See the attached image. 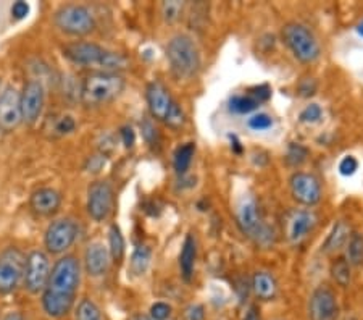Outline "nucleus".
<instances>
[{"label": "nucleus", "instance_id": "obj_39", "mask_svg": "<svg viewBox=\"0 0 363 320\" xmlns=\"http://www.w3.org/2000/svg\"><path fill=\"white\" fill-rule=\"evenodd\" d=\"M140 128H143V135L145 138V141L154 144L157 141V138H159V135H157V130L154 123L149 118H145L143 123H140Z\"/></svg>", "mask_w": 363, "mask_h": 320}, {"label": "nucleus", "instance_id": "obj_35", "mask_svg": "<svg viewBox=\"0 0 363 320\" xmlns=\"http://www.w3.org/2000/svg\"><path fill=\"white\" fill-rule=\"evenodd\" d=\"M321 115H323V110H321L318 104H310L301 112V121L302 123H317Z\"/></svg>", "mask_w": 363, "mask_h": 320}, {"label": "nucleus", "instance_id": "obj_29", "mask_svg": "<svg viewBox=\"0 0 363 320\" xmlns=\"http://www.w3.org/2000/svg\"><path fill=\"white\" fill-rule=\"evenodd\" d=\"M259 106L260 104L250 96H234L230 101V109L236 114H250Z\"/></svg>", "mask_w": 363, "mask_h": 320}, {"label": "nucleus", "instance_id": "obj_3", "mask_svg": "<svg viewBox=\"0 0 363 320\" xmlns=\"http://www.w3.org/2000/svg\"><path fill=\"white\" fill-rule=\"evenodd\" d=\"M167 58L172 72L178 79H191L201 67V55L194 40L186 34H179L167 45Z\"/></svg>", "mask_w": 363, "mask_h": 320}, {"label": "nucleus", "instance_id": "obj_8", "mask_svg": "<svg viewBox=\"0 0 363 320\" xmlns=\"http://www.w3.org/2000/svg\"><path fill=\"white\" fill-rule=\"evenodd\" d=\"M318 225V215L312 209H292L284 217V235L291 244H298Z\"/></svg>", "mask_w": 363, "mask_h": 320}, {"label": "nucleus", "instance_id": "obj_31", "mask_svg": "<svg viewBox=\"0 0 363 320\" xmlns=\"http://www.w3.org/2000/svg\"><path fill=\"white\" fill-rule=\"evenodd\" d=\"M184 123H186V114L177 102H173V106L169 109V112L165 118V125L172 128V130H179Z\"/></svg>", "mask_w": 363, "mask_h": 320}, {"label": "nucleus", "instance_id": "obj_45", "mask_svg": "<svg viewBox=\"0 0 363 320\" xmlns=\"http://www.w3.org/2000/svg\"><path fill=\"white\" fill-rule=\"evenodd\" d=\"M4 320H23V317L20 316V314H16V312H11V314H9V316L5 317Z\"/></svg>", "mask_w": 363, "mask_h": 320}, {"label": "nucleus", "instance_id": "obj_13", "mask_svg": "<svg viewBox=\"0 0 363 320\" xmlns=\"http://www.w3.org/2000/svg\"><path fill=\"white\" fill-rule=\"evenodd\" d=\"M310 320H337L339 304L335 291L328 287H318L313 289L308 299Z\"/></svg>", "mask_w": 363, "mask_h": 320}, {"label": "nucleus", "instance_id": "obj_32", "mask_svg": "<svg viewBox=\"0 0 363 320\" xmlns=\"http://www.w3.org/2000/svg\"><path fill=\"white\" fill-rule=\"evenodd\" d=\"M307 155H308V150L303 148L301 144H291L289 145V150H288V155H286V160H288V164L292 167H298L302 165L303 162L307 160Z\"/></svg>", "mask_w": 363, "mask_h": 320}, {"label": "nucleus", "instance_id": "obj_4", "mask_svg": "<svg viewBox=\"0 0 363 320\" xmlns=\"http://www.w3.org/2000/svg\"><path fill=\"white\" fill-rule=\"evenodd\" d=\"M236 220L238 226L241 228L244 235H247L252 240L260 243L262 246H267L273 241V231L263 224L259 206L254 197L244 196L238 204L236 209Z\"/></svg>", "mask_w": 363, "mask_h": 320}, {"label": "nucleus", "instance_id": "obj_34", "mask_svg": "<svg viewBox=\"0 0 363 320\" xmlns=\"http://www.w3.org/2000/svg\"><path fill=\"white\" fill-rule=\"evenodd\" d=\"M247 126L254 131H263L273 126V118L267 114H255L247 120Z\"/></svg>", "mask_w": 363, "mask_h": 320}, {"label": "nucleus", "instance_id": "obj_20", "mask_svg": "<svg viewBox=\"0 0 363 320\" xmlns=\"http://www.w3.org/2000/svg\"><path fill=\"white\" fill-rule=\"evenodd\" d=\"M350 235H352V230H350L349 224L345 222V220H339V222H336L335 226H333V230L326 238V241L323 244V253L328 255L339 253L342 248H345Z\"/></svg>", "mask_w": 363, "mask_h": 320}, {"label": "nucleus", "instance_id": "obj_22", "mask_svg": "<svg viewBox=\"0 0 363 320\" xmlns=\"http://www.w3.org/2000/svg\"><path fill=\"white\" fill-rule=\"evenodd\" d=\"M196 258H197V244L192 235H187L183 243V249L179 254V269L181 275L186 282L192 280L194 275V267H196Z\"/></svg>", "mask_w": 363, "mask_h": 320}, {"label": "nucleus", "instance_id": "obj_1", "mask_svg": "<svg viewBox=\"0 0 363 320\" xmlns=\"http://www.w3.org/2000/svg\"><path fill=\"white\" fill-rule=\"evenodd\" d=\"M79 280L81 267L73 255L57 260L43 294V307L47 316L60 319L72 311Z\"/></svg>", "mask_w": 363, "mask_h": 320}, {"label": "nucleus", "instance_id": "obj_11", "mask_svg": "<svg viewBox=\"0 0 363 320\" xmlns=\"http://www.w3.org/2000/svg\"><path fill=\"white\" fill-rule=\"evenodd\" d=\"M291 194L294 199L306 207L317 206L321 201V184L312 173L297 172L289 180Z\"/></svg>", "mask_w": 363, "mask_h": 320}, {"label": "nucleus", "instance_id": "obj_5", "mask_svg": "<svg viewBox=\"0 0 363 320\" xmlns=\"http://www.w3.org/2000/svg\"><path fill=\"white\" fill-rule=\"evenodd\" d=\"M283 40L298 62L312 63L320 57V44L313 33L301 23H288L283 28Z\"/></svg>", "mask_w": 363, "mask_h": 320}, {"label": "nucleus", "instance_id": "obj_16", "mask_svg": "<svg viewBox=\"0 0 363 320\" xmlns=\"http://www.w3.org/2000/svg\"><path fill=\"white\" fill-rule=\"evenodd\" d=\"M105 54H107V50L94 43H73L63 48V55H65L69 62L86 67H101Z\"/></svg>", "mask_w": 363, "mask_h": 320}, {"label": "nucleus", "instance_id": "obj_21", "mask_svg": "<svg viewBox=\"0 0 363 320\" xmlns=\"http://www.w3.org/2000/svg\"><path fill=\"white\" fill-rule=\"evenodd\" d=\"M254 294L262 301H272L278 294V283L270 272H257L252 278Z\"/></svg>", "mask_w": 363, "mask_h": 320}, {"label": "nucleus", "instance_id": "obj_17", "mask_svg": "<svg viewBox=\"0 0 363 320\" xmlns=\"http://www.w3.org/2000/svg\"><path fill=\"white\" fill-rule=\"evenodd\" d=\"M173 99L169 96V92L165 86L159 81H154L147 86V104L150 115L154 116L155 120L165 121L169 109L173 106Z\"/></svg>", "mask_w": 363, "mask_h": 320}, {"label": "nucleus", "instance_id": "obj_42", "mask_svg": "<svg viewBox=\"0 0 363 320\" xmlns=\"http://www.w3.org/2000/svg\"><path fill=\"white\" fill-rule=\"evenodd\" d=\"M28 11H29V5L26 2H16L13 4V7H11V15H13V18L16 20L25 18Z\"/></svg>", "mask_w": 363, "mask_h": 320}, {"label": "nucleus", "instance_id": "obj_25", "mask_svg": "<svg viewBox=\"0 0 363 320\" xmlns=\"http://www.w3.org/2000/svg\"><path fill=\"white\" fill-rule=\"evenodd\" d=\"M150 258H152L150 249L147 246H139L136 251L133 253L131 262H130V270L133 275H136V277L144 275V273L149 269Z\"/></svg>", "mask_w": 363, "mask_h": 320}, {"label": "nucleus", "instance_id": "obj_7", "mask_svg": "<svg viewBox=\"0 0 363 320\" xmlns=\"http://www.w3.org/2000/svg\"><path fill=\"white\" fill-rule=\"evenodd\" d=\"M26 258L20 249L7 248L0 253V294L15 291L21 277L25 275Z\"/></svg>", "mask_w": 363, "mask_h": 320}, {"label": "nucleus", "instance_id": "obj_44", "mask_svg": "<svg viewBox=\"0 0 363 320\" xmlns=\"http://www.w3.org/2000/svg\"><path fill=\"white\" fill-rule=\"evenodd\" d=\"M244 320H260V314H259V307L257 306H250L247 312H245Z\"/></svg>", "mask_w": 363, "mask_h": 320}, {"label": "nucleus", "instance_id": "obj_38", "mask_svg": "<svg viewBox=\"0 0 363 320\" xmlns=\"http://www.w3.org/2000/svg\"><path fill=\"white\" fill-rule=\"evenodd\" d=\"M74 128H76V123L72 116H62V118L57 121L55 131L58 135H67V133L74 131Z\"/></svg>", "mask_w": 363, "mask_h": 320}, {"label": "nucleus", "instance_id": "obj_43", "mask_svg": "<svg viewBox=\"0 0 363 320\" xmlns=\"http://www.w3.org/2000/svg\"><path fill=\"white\" fill-rule=\"evenodd\" d=\"M121 139H123V144H125L126 148H133L134 141H136V135H134L133 128H130V126L121 128Z\"/></svg>", "mask_w": 363, "mask_h": 320}, {"label": "nucleus", "instance_id": "obj_19", "mask_svg": "<svg viewBox=\"0 0 363 320\" xmlns=\"http://www.w3.org/2000/svg\"><path fill=\"white\" fill-rule=\"evenodd\" d=\"M29 204H31V209L38 215L49 217V215L58 211V207H60L62 204V196L52 188H40L38 191H34Z\"/></svg>", "mask_w": 363, "mask_h": 320}, {"label": "nucleus", "instance_id": "obj_23", "mask_svg": "<svg viewBox=\"0 0 363 320\" xmlns=\"http://www.w3.org/2000/svg\"><path fill=\"white\" fill-rule=\"evenodd\" d=\"M194 154H196L194 143H186L177 149V153H174V159H173V165L178 175H184L187 170H189L192 159H194Z\"/></svg>", "mask_w": 363, "mask_h": 320}, {"label": "nucleus", "instance_id": "obj_27", "mask_svg": "<svg viewBox=\"0 0 363 320\" xmlns=\"http://www.w3.org/2000/svg\"><path fill=\"white\" fill-rule=\"evenodd\" d=\"M331 277L339 287L347 288L352 280V272H350V264L344 258L336 259L331 265Z\"/></svg>", "mask_w": 363, "mask_h": 320}, {"label": "nucleus", "instance_id": "obj_18", "mask_svg": "<svg viewBox=\"0 0 363 320\" xmlns=\"http://www.w3.org/2000/svg\"><path fill=\"white\" fill-rule=\"evenodd\" d=\"M86 270L91 277H101L108 269L110 253L102 243H92L86 249L84 255Z\"/></svg>", "mask_w": 363, "mask_h": 320}, {"label": "nucleus", "instance_id": "obj_46", "mask_svg": "<svg viewBox=\"0 0 363 320\" xmlns=\"http://www.w3.org/2000/svg\"><path fill=\"white\" fill-rule=\"evenodd\" d=\"M357 31H359V34H360V36L363 38V21L360 23V25H359V26H357Z\"/></svg>", "mask_w": 363, "mask_h": 320}, {"label": "nucleus", "instance_id": "obj_28", "mask_svg": "<svg viewBox=\"0 0 363 320\" xmlns=\"http://www.w3.org/2000/svg\"><path fill=\"white\" fill-rule=\"evenodd\" d=\"M76 320H104L102 312L96 302L91 299H83L76 307Z\"/></svg>", "mask_w": 363, "mask_h": 320}, {"label": "nucleus", "instance_id": "obj_24", "mask_svg": "<svg viewBox=\"0 0 363 320\" xmlns=\"http://www.w3.org/2000/svg\"><path fill=\"white\" fill-rule=\"evenodd\" d=\"M345 260L352 265L363 264V235L362 233L352 231L347 244H345Z\"/></svg>", "mask_w": 363, "mask_h": 320}, {"label": "nucleus", "instance_id": "obj_37", "mask_svg": "<svg viewBox=\"0 0 363 320\" xmlns=\"http://www.w3.org/2000/svg\"><path fill=\"white\" fill-rule=\"evenodd\" d=\"M169 316H172V307H169L167 302H155V304L150 307L152 320H167Z\"/></svg>", "mask_w": 363, "mask_h": 320}, {"label": "nucleus", "instance_id": "obj_9", "mask_svg": "<svg viewBox=\"0 0 363 320\" xmlns=\"http://www.w3.org/2000/svg\"><path fill=\"white\" fill-rule=\"evenodd\" d=\"M78 238V225L72 219H60L49 225L45 231V248L52 254L65 253Z\"/></svg>", "mask_w": 363, "mask_h": 320}, {"label": "nucleus", "instance_id": "obj_10", "mask_svg": "<svg viewBox=\"0 0 363 320\" xmlns=\"http://www.w3.org/2000/svg\"><path fill=\"white\" fill-rule=\"evenodd\" d=\"M25 288L29 293L38 294L44 291L50 277L49 258L44 253L34 251L26 258L25 264Z\"/></svg>", "mask_w": 363, "mask_h": 320}, {"label": "nucleus", "instance_id": "obj_36", "mask_svg": "<svg viewBox=\"0 0 363 320\" xmlns=\"http://www.w3.org/2000/svg\"><path fill=\"white\" fill-rule=\"evenodd\" d=\"M359 170V160L354 155H345L344 159L339 162V173L342 177H352V175Z\"/></svg>", "mask_w": 363, "mask_h": 320}, {"label": "nucleus", "instance_id": "obj_26", "mask_svg": "<svg viewBox=\"0 0 363 320\" xmlns=\"http://www.w3.org/2000/svg\"><path fill=\"white\" fill-rule=\"evenodd\" d=\"M108 253H110V259L115 262H120L125 255V238L121 235V230L118 225H112L108 231Z\"/></svg>", "mask_w": 363, "mask_h": 320}, {"label": "nucleus", "instance_id": "obj_41", "mask_svg": "<svg viewBox=\"0 0 363 320\" xmlns=\"http://www.w3.org/2000/svg\"><path fill=\"white\" fill-rule=\"evenodd\" d=\"M205 309L202 304H191L186 309V320H203Z\"/></svg>", "mask_w": 363, "mask_h": 320}, {"label": "nucleus", "instance_id": "obj_2", "mask_svg": "<svg viewBox=\"0 0 363 320\" xmlns=\"http://www.w3.org/2000/svg\"><path fill=\"white\" fill-rule=\"evenodd\" d=\"M123 89H125V79L120 75L108 72L92 73L86 77L81 86V102L86 107H101L115 101Z\"/></svg>", "mask_w": 363, "mask_h": 320}, {"label": "nucleus", "instance_id": "obj_6", "mask_svg": "<svg viewBox=\"0 0 363 320\" xmlns=\"http://www.w3.org/2000/svg\"><path fill=\"white\" fill-rule=\"evenodd\" d=\"M57 28L69 36H86L94 31L96 20L83 5H63L55 13Z\"/></svg>", "mask_w": 363, "mask_h": 320}, {"label": "nucleus", "instance_id": "obj_15", "mask_svg": "<svg viewBox=\"0 0 363 320\" xmlns=\"http://www.w3.org/2000/svg\"><path fill=\"white\" fill-rule=\"evenodd\" d=\"M23 121L34 123L44 107V87L39 81H28L20 94Z\"/></svg>", "mask_w": 363, "mask_h": 320}, {"label": "nucleus", "instance_id": "obj_30", "mask_svg": "<svg viewBox=\"0 0 363 320\" xmlns=\"http://www.w3.org/2000/svg\"><path fill=\"white\" fill-rule=\"evenodd\" d=\"M126 65H128V60L121 54H115V52L107 50V54H105L101 67L108 70V73H113V72H116V70L126 68Z\"/></svg>", "mask_w": 363, "mask_h": 320}, {"label": "nucleus", "instance_id": "obj_12", "mask_svg": "<svg viewBox=\"0 0 363 320\" xmlns=\"http://www.w3.org/2000/svg\"><path fill=\"white\" fill-rule=\"evenodd\" d=\"M113 189L107 182H96L87 191V212L96 222H102L113 211Z\"/></svg>", "mask_w": 363, "mask_h": 320}, {"label": "nucleus", "instance_id": "obj_33", "mask_svg": "<svg viewBox=\"0 0 363 320\" xmlns=\"http://www.w3.org/2000/svg\"><path fill=\"white\" fill-rule=\"evenodd\" d=\"M183 7L184 5L181 2H177V0H173V2H165L162 5L163 18H165V21L168 23L178 21L181 13H183Z\"/></svg>", "mask_w": 363, "mask_h": 320}, {"label": "nucleus", "instance_id": "obj_40", "mask_svg": "<svg viewBox=\"0 0 363 320\" xmlns=\"http://www.w3.org/2000/svg\"><path fill=\"white\" fill-rule=\"evenodd\" d=\"M270 96H272V89L267 84H262L259 87H254V89H252V92H250V97H254L259 104L268 101V99H270Z\"/></svg>", "mask_w": 363, "mask_h": 320}, {"label": "nucleus", "instance_id": "obj_14", "mask_svg": "<svg viewBox=\"0 0 363 320\" xmlns=\"http://www.w3.org/2000/svg\"><path fill=\"white\" fill-rule=\"evenodd\" d=\"M23 121L20 92L13 86H7L0 94V131H13Z\"/></svg>", "mask_w": 363, "mask_h": 320}]
</instances>
